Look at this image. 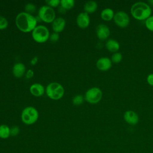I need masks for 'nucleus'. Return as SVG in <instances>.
Masks as SVG:
<instances>
[{"label":"nucleus","mask_w":153,"mask_h":153,"mask_svg":"<svg viewBox=\"0 0 153 153\" xmlns=\"http://www.w3.org/2000/svg\"><path fill=\"white\" fill-rule=\"evenodd\" d=\"M15 22L19 30L24 32L32 31L37 26L38 22L35 17L26 11L19 13L16 16Z\"/></svg>","instance_id":"f257e3e1"},{"label":"nucleus","mask_w":153,"mask_h":153,"mask_svg":"<svg viewBox=\"0 0 153 153\" xmlns=\"http://www.w3.org/2000/svg\"><path fill=\"white\" fill-rule=\"evenodd\" d=\"M130 13L135 19L138 20H145L151 16L152 10L148 4L142 1H138L131 5Z\"/></svg>","instance_id":"f03ea898"},{"label":"nucleus","mask_w":153,"mask_h":153,"mask_svg":"<svg viewBox=\"0 0 153 153\" xmlns=\"http://www.w3.org/2000/svg\"><path fill=\"white\" fill-rule=\"evenodd\" d=\"M45 91L48 97L54 100L62 98L65 93L63 87L57 82H52L48 84L46 87Z\"/></svg>","instance_id":"7ed1b4c3"},{"label":"nucleus","mask_w":153,"mask_h":153,"mask_svg":"<svg viewBox=\"0 0 153 153\" xmlns=\"http://www.w3.org/2000/svg\"><path fill=\"white\" fill-rule=\"evenodd\" d=\"M38 116V112L35 108L33 106H27L23 109L21 118L25 124L30 125L37 121Z\"/></svg>","instance_id":"20e7f679"},{"label":"nucleus","mask_w":153,"mask_h":153,"mask_svg":"<svg viewBox=\"0 0 153 153\" xmlns=\"http://www.w3.org/2000/svg\"><path fill=\"white\" fill-rule=\"evenodd\" d=\"M33 39L38 42H44L50 37V32L48 28L44 25H38L32 32Z\"/></svg>","instance_id":"39448f33"},{"label":"nucleus","mask_w":153,"mask_h":153,"mask_svg":"<svg viewBox=\"0 0 153 153\" xmlns=\"http://www.w3.org/2000/svg\"><path fill=\"white\" fill-rule=\"evenodd\" d=\"M102 97V91L97 87H93L88 89L84 96L85 100L90 103H97Z\"/></svg>","instance_id":"423d86ee"},{"label":"nucleus","mask_w":153,"mask_h":153,"mask_svg":"<svg viewBox=\"0 0 153 153\" xmlns=\"http://www.w3.org/2000/svg\"><path fill=\"white\" fill-rule=\"evenodd\" d=\"M38 16L41 20L47 23L53 22L56 17L53 8L47 5H42L39 8Z\"/></svg>","instance_id":"0eeeda50"},{"label":"nucleus","mask_w":153,"mask_h":153,"mask_svg":"<svg viewBox=\"0 0 153 153\" xmlns=\"http://www.w3.org/2000/svg\"><path fill=\"white\" fill-rule=\"evenodd\" d=\"M114 23L120 27H126L130 23V17L128 14L124 11H118L114 14L113 19Z\"/></svg>","instance_id":"6e6552de"},{"label":"nucleus","mask_w":153,"mask_h":153,"mask_svg":"<svg viewBox=\"0 0 153 153\" xmlns=\"http://www.w3.org/2000/svg\"><path fill=\"white\" fill-rule=\"evenodd\" d=\"M96 33L99 39L103 41L109 38V36H110L111 31L107 25L100 23L96 26Z\"/></svg>","instance_id":"1a4fd4ad"},{"label":"nucleus","mask_w":153,"mask_h":153,"mask_svg":"<svg viewBox=\"0 0 153 153\" xmlns=\"http://www.w3.org/2000/svg\"><path fill=\"white\" fill-rule=\"evenodd\" d=\"M123 118L127 124L131 126L136 125L139 121V117L138 114L132 110L126 111L124 113Z\"/></svg>","instance_id":"9d476101"},{"label":"nucleus","mask_w":153,"mask_h":153,"mask_svg":"<svg viewBox=\"0 0 153 153\" xmlns=\"http://www.w3.org/2000/svg\"><path fill=\"white\" fill-rule=\"evenodd\" d=\"M112 61L108 57H101L96 62V67L100 71H106L109 70L112 66Z\"/></svg>","instance_id":"9b49d317"},{"label":"nucleus","mask_w":153,"mask_h":153,"mask_svg":"<svg viewBox=\"0 0 153 153\" xmlns=\"http://www.w3.org/2000/svg\"><path fill=\"white\" fill-rule=\"evenodd\" d=\"M77 25L81 28L87 27L90 22V16L88 13L85 12H81L79 13L76 17Z\"/></svg>","instance_id":"f8f14e48"},{"label":"nucleus","mask_w":153,"mask_h":153,"mask_svg":"<svg viewBox=\"0 0 153 153\" xmlns=\"http://www.w3.org/2000/svg\"><path fill=\"white\" fill-rule=\"evenodd\" d=\"M66 25L65 20L62 17H58L52 22V28L55 32H60L62 31Z\"/></svg>","instance_id":"ddd939ff"},{"label":"nucleus","mask_w":153,"mask_h":153,"mask_svg":"<svg viewBox=\"0 0 153 153\" xmlns=\"http://www.w3.org/2000/svg\"><path fill=\"white\" fill-rule=\"evenodd\" d=\"M105 47L109 51L114 53L118 52V51L120 50V44L118 41L114 39L109 38L106 41Z\"/></svg>","instance_id":"4468645a"},{"label":"nucleus","mask_w":153,"mask_h":153,"mask_svg":"<svg viewBox=\"0 0 153 153\" xmlns=\"http://www.w3.org/2000/svg\"><path fill=\"white\" fill-rule=\"evenodd\" d=\"M30 92L35 96H41L45 92L44 87L39 83H34L30 86Z\"/></svg>","instance_id":"2eb2a0df"},{"label":"nucleus","mask_w":153,"mask_h":153,"mask_svg":"<svg viewBox=\"0 0 153 153\" xmlns=\"http://www.w3.org/2000/svg\"><path fill=\"white\" fill-rule=\"evenodd\" d=\"M26 71L25 66L23 63L20 62L16 63L13 67V75L17 78L22 77Z\"/></svg>","instance_id":"dca6fc26"},{"label":"nucleus","mask_w":153,"mask_h":153,"mask_svg":"<svg viewBox=\"0 0 153 153\" xmlns=\"http://www.w3.org/2000/svg\"><path fill=\"white\" fill-rule=\"evenodd\" d=\"M114 11L111 8H105L103 9L100 13L101 18L105 21H110L114 19Z\"/></svg>","instance_id":"f3484780"},{"label":"nucleus","mask_w":153,"mask_h":153,"mask_svg":"<svg viewBox=\"0 0 153 153\" xmlns=\"http://www.w3.org/2000/svg\"><path fill=\"white\" fill-rule=\"evenodd\" d=\"M97 8V4L94 1H87L84 5V9L85 13H91L94 12Z\"/></svg>","instance_id":"a211bd4d"},{"label":"nucleus","mask_w":153,"mask_h":153,"mask_svg":"<svg viewBox=\"0 0 153 153\" xmlns=\"http://www.w3.org/2000/svg\"><path fill=\"white\" fill-rule=\"evenodd\" d=\"M10 136V128L6 124L0 125V138L7 139Z\"/></svg>","instance_id":"6ab92c4d"},{"label":"nucleus","mask_w":153,"mask_h":153,"mask_svg":"<svg viewBox=\"0 0 153 153\" xmlns=\"http://www.w3.org/2000/svg\"><path fill=\"white\" fill-rule=\"evenodd\" d=\"M111 60L112 61V63H120L123 59V55L120 52H116L112 54L111 57Z\"/></svg>","instance_id":"aec40b11"},{"label":"nucleus","mask_w":153,"mask_h":153,"mask_svg":"<svg viewBox=\"0 0 153 153\" xmlns=\"http://www.w3.org/2000/svg\"><path fill=\"white\" fill-rule=\"evenodd\" d=\"M60 5L66 10L72 8L75 5L74 0H61Z\"/></svg>","instance_id":"412c9836"},{"label":"nucleus","mask_w":153,"mask_h":153,"mask_svg":"<svg viewBox=\"0 0 153 153\" xmlns=\"http://www.w3.org/2000/svg\"><path fill=\"white\" fill-rule=\"evenodd\" d=\"M84 97L81 94H76L72 99V103L75 105H80L83 103Z\"/></svg>","instance_id":"4be33fe9"},{"label":"nucleus","mask_w":153,"mask_h":153,"mask_svg":"<svg viewBox=\"0 0 153 153\" xmlns=\"http://www.w3.org/2000/svg\"><path fill=\"white\" fill-rule=\"evenodd\" d=\"M145 25L146 27L150 31L153 32V16H150L145 20Z\"/></svg>","instance_id":"5701e85b"},{"label":"nucleus","mask_w":153,"mask_h":153,"mask_svg":"<svg viewBox=\"0 0 153 153\" xmlns=\"http://www.w3.org/2000/svg\"><path fill=\"white\" fill-rule=\"evenodd\" d=\"M36 6L35 5V4H33V3H31V2L26 4L25 7L26 12L28 13L29 14L34 13L36 11Z\"/></svg>","instance_id":"b1692460"},{"label":"nucleus","mask_w":153,"mask_h":153,"mask_svg":"<svg viewBox=\"0 0 153 153\" xmlns=\"http://www.w3.org/2000/svg\"><path fill=\"white\" fill-rule=\"evenodd\" d=\"M8 25L7 19L4 16H0V30L5 29Z\"/></svg>","instance_id":"393cba45"},{"label":"nucleus","mask_w":153,"mask_h":153,"mask_svg":"<svg viewBox=\"0 0 153 153\" xmlns=\"http://www.w3.org/2000/svg\"><path fill=\"white\" fill-rule=\"evenodd\" d=\"M45 2L47 4V5L51 7H57L60 4V0H46Z\"/></svg>","instance_id":"a878e982"},{"label":"nucleus","mask_w":153,"mask_h":153,"mask_svg":"<svg viewBox=\"0 0 153 153\" xmlns=\"http://www.w3.org/2000/svg\"><path fill=\"white\" fill-rule=\"evenodd\" d=\"M20 133V128L18 126H14L10 128V135L12 136H16Z\"/></svg>","instance_id":"bb28decb"},{"label":"nucleus","mask_w":153,"mask_h":153,"mask_svg":"<svg viewBox=\"0 0 153 153\" xmlns=\"http://www.w3.org/2000/svg\"><path fill=\"white\" fill-rule=\"evenodd\" d=\"M50 39L51 42H56L59 38V35L57 32H53L50 35Z\"/></svg>","instance_id":"cd10ccee"},{"label":"nucleus","mask_w":153,"mask_h":153,"mask_svg":"<svg viewBox=\"0 0 153 153\" xmlns=\"http://www.w3.org/2000/svg\"><path fill=\"white\" fill-rule=\"evenodd\" d=\"M146 81L150 85L153 86V74H149L146 77Z\"/></svg>","instance_id":"c85d7f7f"},{"label":"nucleus","mask_w":153,"mask_h":153,"mask_svg":"<svg viewBox=\"0 0 153 153\" xmlns=\"http://www.w3.org/2000/svg\"><path fill=\"white\" fill-rule=\"evenodd\" d=\"M33 75H34V73H33V70L28 69L26 73V78L29 79V78H31L32 77H33Z\"/></svg>","instance_id":"c756f323"},{"label":"nucleus","mask_w":153,"mask_h":153,"mask_svg":"<svg viewBox=\"0 0 153 153\" xmlns=\"http://www.w3.org/2000/svg\"><path fill=\"white\" fill-rule=\"evenodd\" d=\"M66 8H65L63 7H62L61 5H60L59 6V7H58V11L59 12V13H62V14H63V13H66Z\"/></svg>","instance_id":"7c9ffc66"},{"label":"nucleus","mask_w":153,"mask_h":153,"mask_svg":"<svg viewBox=\"0 0 153 153\" xmlns=\"http://www.w3.org/2000/svg\"><path fill=\"white\" fill-rule=\"evenodd\" d=\"M38 60V57L37 56H35V57H33L31 59V60H30V64L32 65H35V64L37 63Z\"/></svg>","instance_id":"2f4dec72"},{"label":"nucleus","mask_w":153,"mask_h":153,"mask_svg":"<svg viewBox=\"0 0 153 153\" xmlns=\"http://www.w3.org/2000/svg\"><path fill=\"white\" fill-rule=\"evenodd\" d=\"M148 2L149 5H153V0H149Z\"/></svg>","instance_id":"473e14b6"}]
</instances>
